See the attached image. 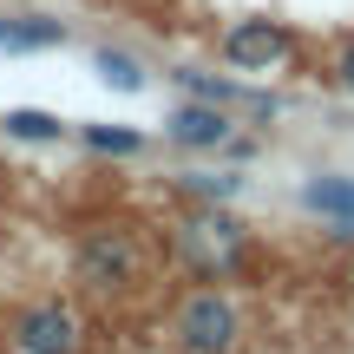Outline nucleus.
Segmentation results:
<instances>
[{"label":"nucleus","mask_w":354,"mask_h":354,"mask_svg":"<svg viewBox=\"0 0 354 354\" xmlns=\"http://www.w3.org/2000/svg\"><path fill=\"white\" fill-rule=\"evenodd\" d=\"M171 250H177V263H184L190 276L223 282V276H236L243 256H250V230H243L223 203H197V210L171 230Z\"/></svg>","instance_id":"1"},{"label":"nucleus","mask_w":354,"mask_h":354,"mask_svg":"<svg viewBox=\"0 0 354 354\" xmlns=\"http://www.w3.org/2000/svg\"><path fill=\"white\" fill-rule=\"evenodd\" d=\"M171 342L177 354H236L243 342V315L223 289H190L171 315Z\"/></svg>","instance_id":"2"},{"label":"nucleus","mask_w":354,"mask_h":354,"mask_svg":"<svg viewBox=\"0 0 354 354\" xmlns=\"http://www.w3.org/2000/svg\"><path fill=\"white\" fill-rule=\"evenodd\" d=\"M73 276L86 289H125L145 276V243L131 230H86L73 250Z\"/></svg>","instance_id":"3"},{"label":"nucleus","mask_w":354,"mask_h":354,"mask_svg":"<svg viewBox=\"0 0 354 354\" xmlns=\"http://www.w3.org/2000/svg\"><path fill=\"white\" fill-rule=\"evenodd\" d=\"M216 53H223L230 73H276V66L295 59V33L282 20H263V13H250V20H230L223 39H216Z\"/></svg>","instance_id":"4"},{"label":"nucleus","mask_w":354,"mask_h":354,"mask_svg":"<svg viewBox=\"0 0 354 354\" xmlns=\"http://www.w3.org/2000/svg\"><path fill=\"white\" fill-rule=\"evenodd\" d=\"M7 335H13V348H20V354H79V348H86V328H79V315L59 302V295L20 308Z\"/></svg>","instance_id":"5"},{"label":"nucleus","mask_w":354,"mask_h":354,"mask_svg":"<svg viewBox=\"0 0 354 354\" xmlns=\"http://www.w3.org/2000/svg\"><path fill=\"white\" fill-rule=\"evenodd\" d=\"M165 138L184 145V151H223L230 138H236V125H230V105H210V99H184L165 112Z\"/></svg>","instance_id":"6"},{"label":"nucleus","mask_w":354,"mask_h":354,"mask_svg":"<svg viewBox=\"0 0 354 354\" xmlns=\"http://www.w3.org/2000/svg\"><path fill=\"white\" fill-rule=\"evenodd\" d=\"M53 46H66V20H46V13L0 20V53H53Z\"/></svg>","instance_id":"7"},{"label":"nucleus","mask_w":354,"mask_h":354,"mask_svg":"<svg viewBox=\"0 0 354 354\" xmlns=\"http://www.w3.org/2000/svg\"><path fill=\"white\" fill-rule=\"evenodd\" d=\"M302 210L335 216V223H354V177H342V171L308 177V184H302Z\"/></svg>","instance_id":"8"},{"label":"nucleus","mask_w":354,"mask_h":354,"mask_svg":"<svg viewBox=\"0 0 354 354\" xmlns=\"http://www.w3.org/2000/svg\"><path fill=\"white\" fill-rule=\"evenodd\" d=\"M171 79H177L184 99H210V105H250V99H256L243 79H216V73H197V66H177Z\"/></svg>","instance_id":"9"},{"label":"nucleus","mask_w":354,"mask_h":354,"mask_svg":"<svg viewBox=\"0 0 354 354\" xmlns=\"http://www.w3.org/2000/svg\"><path fill=\"white\" fill-rule=\"evenodd\" d=\"M0 131H7V138H20V145H59L73 125H66L59 112H39V105H13V112L0 118Z\"/></svg>","instance_id":"10"},{"label":"nucleus","mask_w":354,"mask_h":354,"mask_svg":"<svg viewBox=\"0 0 354 354\" xmlns=\"http://www.w3.org/2000/svg\"><path fill=\"white\" fill-rule=\"evenodd\" d=\"M92 73H99L112 92H145V86H151V79H145V66L131 59L125 46H99V53H92Z\"/></svg>","instance_id":"11"},{"label":"nucleus","mask_w":354,"mask_h":354,"mask_svg":"<svg viewBox=\"0 0 354 354\" xmlns=\"http://www.w3.org/2000/svg\"><path fill=\"white\" fill-rule=\"evenodd\" d=\"M79 145L99 151V158H138L145 131H131V125H79Z\"/></svg>","instance_id":"12"},{"label":"nucleus","mask_w":354,"mask_h":354,"mask_svg":"<svg viewBox=\"0 0 354 354\" xmlns=\"http://www.w3.org/2000/svg\"><path fill=\"white\" fill-rule=\"evenodd\" d=\"M184 190L197 203H230L243 190V171H184Z\"/></svg>","instance_id":"13"},{"label":"nucleus","mask_w":354,"mask_h":354,"mask_svg":"<svg viewBox=\"0 0 354 354\" xmlns=\"http://www.w3.org/2000/svg\"><path fill=\"white\" fill-rule=\"evenodd\" d=\"M335 86H342V92H354V39H348L342 53H335Z\"/></svg>","instance_id":"14"}]
</instances>
